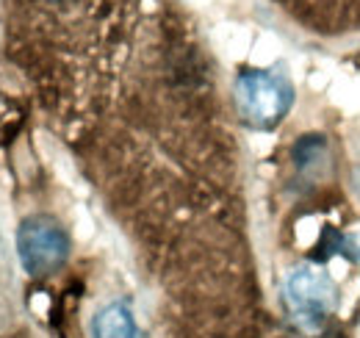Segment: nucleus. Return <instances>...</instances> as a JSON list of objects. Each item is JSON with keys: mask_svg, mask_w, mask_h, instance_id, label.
<instances>
[{"mask_svg": "<svg viewBox=\"0 0 360 338\" xmlns=\"http://www.w3.org/2000/svg\"><path fill=\"white\" fill-rule=\"evenodd\" d=\"M236 106L250 125L271 127L288 111L291 89L264 70H247L236 78Z\"/></svg>", "mask_w": 360, "mask_h": 338, "instance_id": "obj_1", "label": "nucleus"}, {"mask_svg": "<svg viewBox=\"0 0 360 338\" xmlns=\"http://www.w3.org/2000/svg\"><path fill=\"white\" fill-rule=\"evenodd\" d=\"M17 253L28 275L45 277L67 261L70 239L58 222L47 216H34V219H25L17 233Z\"/></svg>", "mask_w": 360, "mask_h": 338, "instance_id": "obj_2", "label": "nucleus"}, {"mask_svg": "<svg viewBox=\"0 0 360 338\" xmlns=\"http://www.w3.org/2000/svg\"><path fill=\"white\" fill-rule=\"evenodd\" d=\"M285 302H288V311L300 327L319 330L324 325L327 313L333 311L335 289L321 272L297 269L285 283Z\"/></svg>", "mask_w": 360, "mask_h": 338, "instance_id": "obj_3", "label": "nucleus"}, {"mask_svg": "<svg viewBox=\"0 0 360 338\" xmlns=\"http://www.w3.org/2000/svg\"><path fill=\"white\" fill-rule=\"evenodd\" d=\"M91 338H141L136 319L128 305L122 302H111L105 305L94 322H91Z\"/></svg>", "mask_w": 360, "mask_h": 338, "instance_id": "obj_4", "label": "nucleus"}]
</instances>
